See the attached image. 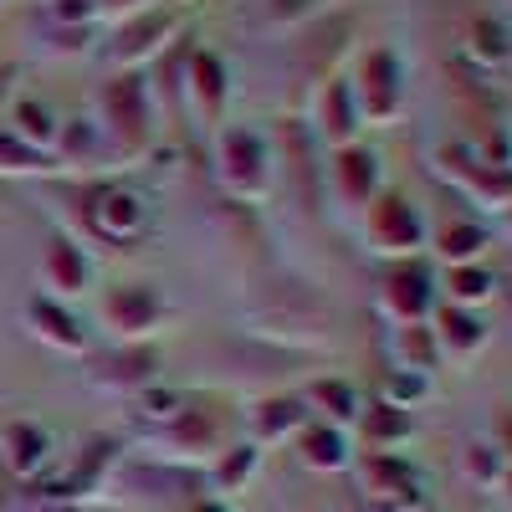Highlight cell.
Masks as SVG:
<instances>
[{
    "mask_svg": "<svg viewBox=\"0 0 512 512\" xmlns=\"http://www.w3.org/2000/svg\"><path fill=\"white\" fill-rule=\"evenodd\" d=\"M47 456H52V441H47L41 425H26V420L6 425V436H0V461H6L16 477H36L41 466H47Z\"/></svg>",
    "mask_w": 512,
    "mask_h": 512,
    "instance_id": "obj_1",
    "label": "cell"
},
{
    "mask_svg": "<svg viewBox=\"0 0 512 512\" xmlns=\"http://www.w3.org/2000/svg\"><path fill=\"white\" fill-rule=\"evenodd\" d=\"M364 487H369L374 502H390V497H400V492H415V472H410L400 456H369Z\"/></svg>",
    "mask_w": 512,
    "mask_h": 512,
    "instance_id": "obj_2",
    "label": "cell"
},
{
    "mask_svg": "<svg viewBox=\"0 0 512 512\" xmlns=\"http://www.w3.org/2000/svg\"><path fill=\"white\" fill-rule=\"evenodd\" d=\"M303 461L318 466V472H338V466H349L344 436H338V431H308L303 436Z\"/></svg>",
    "mask_w": 512,
    "mask_h": 512,
    "instance_id": "obj_3",
    "label": "cell"
},
{
    "mask_svg": "<svg viewBox=\"0 0 512 512\" xmlns=\"http://www.w3.org/2000/svg\"><path fill=\"white\" fill-rule=\"evenodd\" d=\"M466 477H472L477 487H492V482H502V477H507V466H502L497 446H472V451H466Z\"/></svg>",
    "mask_w": 512,
    "mask_h": 512,
    "instance_id": "obj_4",
    "label": "cell"
},
{
    "mask_svg": "<svg viewBox=\"0 0 512 512\" xmlns=\"http://www.w3.org/2000/svg\"><path fill=\"white\" fill-rule=\"evenodd\" d=\"M16 118H21V144H26V139H31V144H47V139L57 134V128H52V113L36 108V103H21Z\"/></svg>",
    "mask_w": 512,
    "mask_h": 512,
    "instance_id": "obj_5",
    "label": "cell"
},
{
    "mask_svg": "<svg viewBox=\"0 0 512 512\" xmlns=\"http://www.w3.org/2000/svg\"><path fill=\"white\" fill-rule=\"evenodd\" d=\"M31 318L36 323H47V328H41V333H47L52 338V344H67V349H77V333H72V318H62L52 303H36L31 308Z\"/></svg>",
    "mask_w": 512,
    "mask_h": 512,
    "instance_id": "obj_6",
    "label": "cell"
},
{
    "mask_svg": "<svg viewBox=\"0 0 512 512\" xmlns=\"http://www.w3.org/2000/svg\"><path fill=\"white\" fill-rule=\"evenodd\" d=\"M41 159H36V149L31 144H21V139H11V134H0V169H36Z\"/></svg>",
    "mask_w": 512,
    "mask_h": 512,
    "instance_id": "obj_7",
    "label": "cell"
},
{
    "mask_svg": "<svg viewBox=\"0 0 512 512\" xmlns=\"http://www.w3.org/2000/svg\"><path fill=\"white\" fill-rule=\"evenodd\" d=\"M47 272H52L57 282H67V292L82 282V262H72V251H67L62 241H57V246H52V256H47Z\"/></svg>",
    "mask_w": 512,
    "mask_h": 512,
    "instance_id": "obj_8",
    "label": "cell"
},
{
    "mask_svg": "<svg viewBox=\"0 0 512 512\" xmlns=\"http://www.w3.org/2000/svg\"><path fill=\"white\" fill-rule=\"evenodd\" d=\"M251 472H256V446H241V451H231L226 466H221V487H236V482L251 477Z\"/></svg>",
    "mask_w": 512,
    "mask_h": 512,
    "instance_id": "obj_9",
    "label": "cell"
},
{
    "mask_svg": "<svg viewBox=\"0 0 512 512\" xmlns=\"http://www.w3.org/2000/svg\"><path fill=\"white\" fill-rule=\"evenodd\" d=\"M190 512H231V502H221V497H205V502H195Z\"/></svg>",
    "mask_w": 512,
    "mask_h": 512,
    "instance_id": "obj_10",
    "label": "cell"
},
{
    "mask_svg": "<svg viewBox=\"0 0 512 512\" xmlns=\"http://www.w3.org/2000/svg\"><path fill=\"white\" fill-rule=\"evenodd\" d=\"M456 282H461V292H466V297H477V292H487V282H482V277H456Z\"/></svg>",
    "mask_w": 512,
    "mask_h": 512,
    "instance_id": "obj_11",
    "label": "cell"
},
{
    "mask_svg": "<svg viewBox=\"0 0 512 512\" xmlns=\"http://www.w3.org/2000/svg\"><path fill=\"white\" fill-rule=\"evenodd\" d=\"M0 98H6V77H0Z\"/></svg>",
    "mask_w": 512,
    "mask_h": 512,
    "instance_id": "obj_12",
    "label": "cell"
},
{
    "mask_svg": "<svg viewBox=\"0 0 512 512\" xmlns=\"http://www.w3.org/2000/svg\"><path fill=\"white\" fill-rule=\"evenodd\" d=\"M502 482H512V472H507V477H502Z\"/></svg>",
    "mask_w": 512,
    "mask_h": 512,
    "instance_id": "obj_13",
    "label": "cell"
},
{
    "mask_svg": "<svg viewBox=\"0 0 512 512\" xmlns=\"http://www.w3.org/2000/svg\"><path fill=\"white\" fill-rule=\"evenodd\" d=\"M47 512H62V507H47Z\"/></svg>",
    "mask_w": 512,
    "mask_h": 512,
    "instance_id": "obj_14",
    "label": "cell"
}]
</instances>
